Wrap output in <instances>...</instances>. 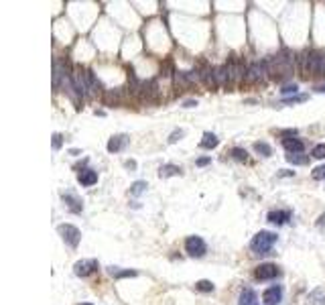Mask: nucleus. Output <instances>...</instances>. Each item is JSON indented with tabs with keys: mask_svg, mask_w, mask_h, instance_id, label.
I'll return each instance as SVG.
<instances>
[{
	"mask_svg": "<svg viewBox=\"0 0 325 305\" xmlns=\"http://www.w3.org/2000/svg\"><path fill=\"white\" fill-rule=\"evenodd\" d=\"M278 269H276V265H272V263H264V265H260L258 269H256V279H260V281H270V279H276L278 277Z\"/></svg>",
	"mask_w": 325,
	"mask_h": 305,
	"instance_id": "nucleus-8",
	"label": "nucleus"
},
{
	"mask_svg": "<svg viewBox=\"0 0 325 305\" xmlns=\"http://www.w3.org/2000/svg\"><path fill=\"white\" fill-rule=\"evenodd\" d=\"M232 157H234L236 161H244V163H246V161H248V152H246L244 149H238V147H236V149H232Z\"/></svg>",
	"mask_w": 325,
	"mask_h": 305,
	"instance_id": "nucleus-22",
	"label": "nucleus"
},
{
	"mask_svg": "<svg viewBox=\"0 0 325 305\" xmlns=\"http://www.w3.org/2000/svg\"><path fill=\"white\" fill-rule=\"evenodd\" d=\"M77 181H79L81 185H85V187H90V185H94V183L98 181V173L92 171V169H83L79 175H77Z\"/></svg>",
	"mask_w": 325,
	"mask_h": 305,
	"instance_id": "nucleus-11",
	"label": "nucleus"
},
{
	"mask_svg": "<svg viewBox=\"0 0 325 305\" xmlns=\"http://www.w3.org/2000/svg\"><path fill=\"white\" fill-rule=\"evenodd\" d=\"M321 65H323V55L315 51H305L299 57V68L303 76H321Z\"/></svg>",
	"mask_w": 325,
	"mask_h": 305,
	"instance_id": "nucleus-2",
	"label": "nucleus"
},
{
	"mask_svg": "<svg viewBox=\"0 0 325 305\" xmlns=\"http://www.w3.org/2000/svg\"><path fill=\"white\" fill-rule=\"evenodd\" d=\"M283 147L291 152V155H299V152H303V149H305L299 139H285L283 141Z\"/></svg>",
	"mask_w": 325,
	"mask_h": 305,
	"instance_id": "nucleus-14",
	"label": "nucleus"
},
{
	"mask_svg": "<svg viewBox=\"0 0 325 305\" xmlns=\"http://www.w3.org/2000/svg\"><path fill=\"white\" fill-rule=\"evenodd\" d=\"M238 305H258V297H256V293H254L250 287L242 289L240 297H238Z\"/></svg>",
	"mask_w": 325,
	"mask_h": 305,
	"instance_id": "nucleus-13",
	"label": "nucleus"
},
{
	"mask_svg": "<svg viewBox=\"0 0 325 305\" xmlns=\"http://www.w3.org/2000/svg\"><path fill=\"white\" fill-rule=\"evenodd\" d=\"M63 202L67 204V208H69L71 212H75V214L81 212V208H83V206H81V200L75 198V195H71V193H63Z\"/></svg>",
	"mask_w": 325,
	"mask_h": 305,
	"instance_id": "nucleus-15",
	"label": "nucleus"
},
{
	"mask_svg": "<svg viewBox=\"0 0 325 305\" xmlns=\"http://www.w3.org/2000/svg\"><path fill=\"white\" fill-rule=\"evenodd\" d=\"M305 100V96H295V98H285L287 104H293V102H303Z\"/></svg>",
	"mask_w": 325,
	"mask_h": 305,
	"instance_id": "nucleus-29",
	"label": "nucleus"
},
{
	"mask_svg": "<svg viewBox=\"0 0 325 305\" xmlns=\"http://www.w3.org/2000/svg\"><path fill=\"white\" fill-rule=\"evenodd\" d=\"M293 68H295V59L291 57L289 51L278 53V55L266 59V70H268V74H272V76H276V74H278V76H289V74L293 72Z\"/></svg>",
	"mask_w": 325,
	"mask_h": 305,
	"instance_id": "nucleus-1",
	"label": "nucleus"
},
{
	"mask_svg": "<svg viewBox=\"0 0 325 305\" xmlns=\"http://www.w3.org/2000/svg\"><path fill=\"white\" fill-rule=\"evenodd\" d=\"M311 155L315 159H325V145H317L313 151H311Z\"/></svg>",
	"mask_w": 325,
	"mask_h": 305,
	"instance_id": "nucleus-25",
	"label": "nucleus"
},
{
	"mask_svg": "<svg viewBox=\"0 0 325 305\" xmlns=\"http://www.w3.org/2000/svg\"><path fill=\"white\" fill-rule=\"evenodd\" d=\"M315 92H319V94H325V85H317V88H315Z\"/></svg>",
	"mask_w": 325,
	"mask_h": 305,
	"instance_id": "nucleus-33",
	"label": "nucleus"
},
{
	"mask_svg": "<svg viewBox=\"0 0 325 305\" xmlns=\"http://www.w3.org/2000/svg\"><path fill=\"white\" fill-rule=\"evenodd\" d=\"M276 242V234L268 232V230H260L250 242V248L256 252V254H268L270 248L274 246Z\"/></svg>",
	"mask_w": 325,
	"mask_h": 305,
	"instance_id": "nucleus-3",
	"label": "nucleus"
},
{
	"mask_svg": "<svg viewBox=\"0 0 325 305\" xmlns=\"http://www.w3.org/2000/svg\"><path fill=\"white\" fill-rule=\"evenodd\" d=\"M144 189H146V183L144 181H136V183H132V187H130V193H132V195H140Z\"/></svg>",
	"mask_w": 325,
	"mask_h": 305,
	"instance_id": "nucleus-24",
	"label": "nucleus"
},
{
	"mask_svg": "<svg viewBox=\"0 0 325 305\" xmlns=\"http://www.w3.org/2000/svg\"><path fill=\"white\" fill-rule=\"evenodd\" d=\"M108 273H110L114 279H122V277H134V275H136V271H130V269L122 271L120 267H108Z\"/></svg>",
	"mask_w": 325,
	"mask_h": 305,
	"instance_id": "nucleus-18",
	"label": "nucleus"
},
{
	"mask_svg": "<svg viewBox=\"0 0 325 305\" xmlns=\"http://www.w3.org/2000/svg\"><path fill=\"white\" fill-rule=\"evenodd\" d=\"M297 90H299V88H297V83H293V85H285V88L280 90V92H283V94L287 96V94H295Z\"/></svg>",
	"mask_w": 325,
	"mask_h": 305,
	"instance_id": "nucleus-26",
	"label": "nucleus"
},
{
	"mask_svg": "<svg viewBox=\"0 0 325 305\" xmlns=\"http://www.w3.org/2000/svg\"><path fill=\"white\" fill-rule=\"evenodd\" d=\"M280 299H283V289H280L278 285H274V287L266 289V291H264V295H262V301H264L266 305H278V303H280Z\"/></svg>",
	"mask_w": 325,
	"mask_h": 305,
	"instance_id": "nucleus-9",
	"label": "nucleus"
},
{
	"mask_svg": "<svg viewBox=\"0 0 325 305\" xmlns=\"http://www.w3.org/2000/svg\"><path fill=\"white\" fill-rule=\"evenodd\" d=\"M96 269H98V260H94V258L77 260V263L73 265V273H75L77 277H88V275H92Z\"/></svg>",
	"mask_w": 325,
	"mask_h": 305,
	"instance_id": "nucleus-7",
	"label": "nucleus"
},
{
	"mask_svg": "<svg viewBox=\"0 0 325 305\" xmlns=\"http://www.w3.org/2000/svg\"><path fill=\"white\" fill-rule=\"evenodd\" d=\"M57 232L61 234L63 242L67 244V246H71V248H75V246L79 244V240H81V232H79L75 226H71V224H61V226L57 228Z\"/></svg>",
	"mask_w": 325,
	"mask_h": 305,
	"instance_id": "nucleus-4",
	"label": "nucleus"
},
{
	"mask_svg": "<svg viewBox=\"0 0 325 305\" xmlns=\"http://www.w3.org/2000/svg\"><path fill=\"white\" fill-rule=\"evenodd\" d=\"M254 151L260 152L262 157H270V155H272V149H270L266 143H254Z\"/></svg>",
	"mask_w": 325,
	"mask_h": 305,
	"instance_id": "nucleus-19",
	"label": "nucleus"
},
{
	"mask_svg": "<svg viewBox=\"0 0 325 305\" xmlns=\"http://www.w3.org/2000/svg\"><path fill=\"white\" fill-rule=\"evenodd\" d=\"M311 175H313V179H315V181H323V179H325V165L315 167Z\"/></svg>",
	"mask_w": 325,
	"mask_h": 305,
	"instance_id": "nucleus-23",
	"label": "nucleus"
},
{
	"mask_svg": "<svg viewBox=\"0 0 325 305\" xmlns=\"http://www.w3.org/2000/svg\"><path fill=\"white\" fill-rule=\"evenodd\" d=\"M59 147H61V135H59V133H55V135H53V149L57 151Z\"/></svg>",
	"mask_w": 325,
	"mask_h": 305,
	"instance_id": "nucleus-27",
	"label": "nucleus"
},
{
	"mask_svg": "<svg viewBox=\"0 0 325 305\" xmlns=\"http://www.w3.org/2000/svg\"><path fill=\"white\" fill-rule=\"evenodd\" d=\"M209 163V157H201V159H197V165L199 167H203V165H207Z\"/></svg>",
	"mask_w": 325,
	"mask_h": 305,
	"instance_id": "nucleus-30",
	"label": "nucleus"
},
{
	"mask_svg": "<svg viewBox=\"0 0 325 305\" xmlns=\"http://www.w3.org/2000/svg\"><path fill=\"white\" fill-rule=\"evenodd\" d=\"M126 145H128V137L126 135H118V137H112L110 141H108V151H110V152H118Z\"/></svg>",
	"mask_w": 325,
	"mask_h": 305,
	"instance_id": "nucleus-12",
	"label": "nucleus"
},
{
	"mask_svg": "<svg viewBox=\"0 0 325 305\" xmlns=\"http://www.w3.org/2000/svg\"><path fill=\"white\" fill-rule=\"evenodd\" d=\"M183 135H185L183 130H179V133H173V135H171V139H169V143H175V141H177V139H181Z\"/></svg>",
	"mask_w": 325,
	"mask_h": 305,
	"instance_id": "nucleus-28",
	"label": "nucleus"
},
{
	"mask_svg": "<svg viewBox=\"0 0 325 305\" xmlns=\"http://www.w3.org/2000/svg\"><path fill=\"white\" fill-rule=\"evenodd\" d=\"M195 289L203 291V293H209V291H213V283L211 281H197V283H195Z\"/></svg>",
	"mask_w": 325,
	"mask_h": 305,
	"instance_id": "nucleus-21",
	"label": "nucleus"
},
{
	"mask_svg": "<svg viewBox=\"0 0 325 305\" xmlns=\"http://www.w3.org/2000/svg\"><path fill=\"white\" fill-rule=\"evenodd\" d=\"M264 74H268V70H266V61H254V63H250V68L246 70V81L248 83H254V81H260L264 77Z\"/></svg>",
	"mask_w": 325,
	"mask_h": 305,
	"instance_id": "nucleus-6",
	"label": "nucleus"
},
{
	"mask_svg": "<svg viewBox=\"0 0 325 305\" xmlns=\"http://www.w3.org/2000/svg\"><path fill=\"white\" fill-rule=\"evenodd\" d=\"M287 161L293 163V165H307L309 157L307 155H287Z\"/></svg>",
	"mask_w": 325,
	"mask_h": 305,
	"instance_id": "nucleus-20",
	"label": "nucleus"
},
{
	"mask_svg": "<svg viewBox=\"0 0 325 305\" xmlns=\"http://www.w3.org/2000/svg\"><path fill=\"white\" fill-rule=\"evenodd\" d=\"M183 106H185V108H193V106H197V102H193V100H187Z\"/></svg>",
	"mask_w": 325,
	"mask_h": 305,
	"instance_id": "nucleus-32",
	"label": "nucleus"
},
{
	"mask_svg": "<svg viewBox=\"0 0 325 305\" xmlns=\"http://www.w3.org/2000/svg\"><path fill=\"white\" fill-rule=\"evenodd\" d=\"M185 250H187L189 256H197V258H199V256L205 254L207 246H205V242H203L201 236H189L187 240H185Z\"/></svg>",
	"mask_w": 325,
	"mask_h": 305,
	"instance_id": "nucleus-5",
	"label": "nucleus"
},
{
	"mask_svg": "<svg viewBox=\"0 0 325 305\" xmlns=\"http://www.w3.org/2000/svg\"><path fill=\"white\" fill-rule=\"evenodd\" d=\"M218 143H220L218 137L211 135V133H205L199 145H201V149H207V151H209V149H215V147H218Z\"/></svg>",
	"mask_w": 325,
	"mask_h": 305,
	"instance_id": "nucleus-17",
	"label": "nucleus"
},
{
	"mask_svg": "<svg viewBox=\"0 0 325 305\" xmlns=\"http://www.w3.org/2000/svg\"><path fill=\"white\" fill-rule=\"evenodd\" d=\"M173 175H181V167H177V165H163L161 169H159V177H173Z\"/></svg>",
	"mask_w": 325,
	"mask_h": 305,
	"instance_id": "nucleus-16",
	"label": "nucleus"
},
{
	"mask_svg": "<svg viewBox=\"0 0 325 305\" xmlns=\"http://www.w3.org/2000/svg\"><path fill=\"white\" fill-rule=\"evenodd\" d=\"M291 220V212L289 210H276V212H270L268 214V222L276 224V226H283Z\"/></svg>",
	"mask_w": 325,
	"mask_h": 305,
	"instance_id": "nucleus-10",
	"label": "nucleus"
},
{
	"mask_svg": "<svg viewBox=\"0 0 325 305\" xmlns=\"http://www.w3.org/2000/svg\"><path fill=\"white\" fill-rule=\"evenodd\" d=\"M280 177H289V175H295V171H283V173H278Z\"/></svg>",
	"mask_w": 325,
	"mask_h": 305,
	"instance_id": "nucleus-31",
	"label": "nucleus"
},
{
	"mask_svg": "<svg viewBox=\"0 0 325 305\" xmlns=\"http://www.w3.org/2000/svg\"><path fill=\"white\" fill-rule=\"evenodd\" d=\"M83 305H92V303H83Z\"/></svg>",
	"mask_w": 325,
	"mask_h": 305,
	"instance_id": "nucleus-34",
	"label": "nucleus"
}]
</instances>
